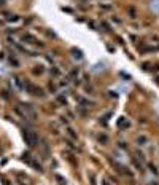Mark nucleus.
Wrapping results in <instances>:
<instances>
[{
  "instance_id": "nucleus-19",
  "label": "nucleus",
  "mask_w": 159,
  "mask_h": 185,
  "mask_svg": "<svg viewBox=\"0 0 159 185\" xmlns=\"http://www.w3.org/2000/svg\"><path fill=\"white\" fill-rule=\"evenodd\" d=\"M143 69H145V70H150V64L145 62V64H143Z\"/></svg>"
},
{
  "instance_id": "nucleus-18",
  "label": "nucleus",
  "mask_w": 159,
  "mask_h": 185,
  "mask_svg": "<svg viewBox=\"0 0 159 185\" xmlns=\"http://www.w3.org/2000/svg\"><path fill=\"white\" fill-rule=\"evenodd\" d=\"M100 6H103V8H105V10H110V8H111V5H107V3H102V5H100Z\"/></svg>"
},
{
  "instance_id": "nucleus-5",
  "label": "nucleus",
  "mask_w": 159,
  "mask_h": 185,
  "mask_svg": "<svg viewBox=\"0 0 159 185\" xmlns=\"http://www.w3.org/2000/svg\"><path fill=\"white\" fill-rule=\"evenodd\" d=\"M97 140H99L100 144H103V145H107V144L110 142V139H108L107 134H99V136H97Z\"/></svg>"
},
{
  "instance_id": "nucleus-9",
  "label": "nucleus",
  "mask_w": 159,
  "mask_h": 185,
  "mask_svg": "<svg viewBox=\"0 0 159 185\" xmlns=\"http://www.w3.org/2000/svg\"><path fill=\"white\" fill-rule=\"evenodd\" d=\"M67 134H69V136H70V137H72V139H75V140H76V139H78V134H76V133H75V131H73V129H72V128H67Z\"/></svg>"
},
{
  "instance_id": "nucleus-13",
  "label": "nucleus",
  "mask_w": 159,
  "mask_h": 185,
  "mask_svg": "<svg viewBox=\"0 0 159 185\" xmlns=\"http://www.w3.org/2000/svg\"><path fill=\"white\" fill-rule=\"evenodd\" d=\"M51 73H53L54 77H56V75H59L60 72H59V69H57V67H53V69H51Z\"/></svg>"
},
{
  "instance_id": "nucleus-6",
  "label": "nucleus",
  "mask_w": 159,
  "mask_h": 185,
  "mask_svg": "<svg viewBox=\"0 0 159 185\" xmlns=\"http://www.w3.org/2000/svg\"><path fill=\"white\" fill-rule=\"evenodd\" d=\"M78 73H80V69H78V67H75V69H72V70L69 72V78H70V80L76 78V77H78Z\"/></svg>"
},
{
  "instance_id": "nucleus-11",
  "label": "nucleus",
  "mask_w": 159,
  "mask_h": 185,
  "mask_svg": "<svg viewBox=\"0 0 159 185\" xmlns=\"http://www.w3.org/2000/svg\"><path fill=\"white\" fill-rule=\"evenodd\" d=\"M10 62H11V64H13V66H15V67H18V66H19L18 59H16V58H13V56H11V58H10Z\"/></svg>"
},
{
  "instance_id": "nucleus-21",
  "label": "nucleus",
  "mask_w": 159,
  "mask_h": 185,
  "mask_svg": "<svg viewBox=\"0 0 159 185\" xmlns=\"http://www.w3.org/2000/svg\"><path fill=\"white\" fill-rule=\"evenodd\" d=\"M102 185H110V184H108L107 180H102Z\"/></svg>"
},
{
  "instance_id": "nucleus-2",
  "label": "nucleus",
  "mask_w": 159,
  "mask_h": 185,
  "mask_svg": "<svg viewBox=\"0 0 159 185\" xmlns=\"http://www.w3.org/2000/svg\"><path fill=\"white\" fill-rule=\"evenodd\" d=\"M22 136H24V140H26V144L29 147H35L37 144H38V136H37L33 131L24 129V131H22Z\"/></svg>"
},
{
  "instance_id": "nucleus-16",
  "label": "nucleus",
  "mask_w": 159,
  "mask_h": 185,
  "mask_svg": "<svg viewBox=\"0 0 159 185\" xmlns=\"http://www.w3.org/2000/svg\"><path fill=\"white\" fill-rule=\"evenodd\" d=\"M56 179L59 180V184H60V185H65V180H64V179H62V177H60V176H56Z\"/></svg>"
},
{
  "instance_id": "nucleus-12",
  "label": "nucleus",
  "mask_w": 159,
  "mask_h": 185,
  "mask_svg": "<svg viewBox=\"0 0 159 185\" xmlns=\"http://www.w3.org/2000/svg\"><path fill=\"white\" fill-rule=\"evenodd\" d=\"M72 53H73V56H75V58L81 59V51H78V50H72Z\"/></svg>"
},
{
  "instance_id": "nucleus-14",
  "label": "nucleus",
  "mask_w": 159,
  "mask_h": 185,
  "mask_svg": "<svg viewBox=\"0 0 159 185\" xmlns=\"http://www.w3.org/2000/svg\"><path fill=\"white\" fill-rule=\"evenodd\" d=\"M57 101H59V102H60V104H64V105H65V104H67L65 97H62V96H59V97H57Z\"/></svg>"
},
{
  "instance_id": "nucleus-7",
  "label": "nucleus",
  "mask_w": 159,
  "mask_h": 185,
  "mask_svg": "<svg viewBox=\"0 0 159 185\" xmlns=\"http://www.w3.org/2000/svg\"><path fill=\"white\" fill-rule=\"evenodd\" d=\"M118 126L119 128H129V121L126 118H119L118 120Z\"/></svg>"
},
{
  "instance_id": "nucleus-1",
  "label": "nucleus",
  "mask_w": 159,
  "mask_h": 185,
  "mask_svg": "<svg viewBox=\"0 0 159 185\" xmlns=\"http://www.w3.org/2000/svg\"><path fill=\"white\" fill-rule=\"evenodd\" d=\"M16 112L22 117V118H27V120H37V112L30 104H24L21 102L18 107H16Z\"/></svg>"
},
{
  "instance_id": "nucleus-10",
  "label": "nucleus",
  "mask_w": 159,
  "mask_h": 185,
  "mask_svg": "<svg viewBox=\"0 0 159 185\" xmlns=\"http://www.w3.org/2000/svg\"><path fill=\"white\" fill-rule=\"evenodd\" d=\"M33 73H35V75H42V73H43V66H35Z\"/></svg>"
},
{
  "instance_id": "nucleus-17",
  "label": "nucleus",
  "mask_w": 159,
  "mask_h": 185,
  "mask_svg": "<svg viewBox=\"0 0 159 185\" xmlns=\"http://www.w3.org/2000/svg\"><path fill=\"white\" fill-rule=\"evenodd\" d=\"M148 168H150V169H151V172L158 174V169H156V168H154V166H153V164H150V166H148Z\"/></svg>"
},
{
  "instance_id": "nucleus-15",
  "label": "nucleus",
  "mask_w": 159,
  "mask_h": 185,
  "mask_svg": "<svg viewBox=\"0 0 159 185\" xmlns=\"http://www.w3.org/2000/svg\"><path fill=\"white\" fill-rule=\"evenodd\" d=\"M129 13H131V18H135V16H137V13H135L134 8H129Z\"/></svg>"
},
{
  "instance_id": "nucleus-20",
  "label": "nucleus",
  "mask_w": 159,
  "mask_h": 185,
  "mask_svg": "<svg viewBox=\"0 0 159 185\" xmlns=\"http://www.w3.org/2000/svg\"><path fill=\"white\" fill-rule=\"evenodd\" d=\"M5 5V0H0V6H3Z\"/></svg>"
},
{
  "instance_id": "nucleus-3",
  "label": "nucleus",
  "mask_w": 159,
  "mask_h": 185,
  "mask_svg": "<svg viewBox=\"0 0 159 185\" xmlns=\"http://www.w3.org/2000/svg\"><path fill=\"white\" fill-rule=\"evenodd\" d=\"M24 89H26L27 93H30L32 96H38V97L45 96V91H43L42 88H38V86L32 85V83H24Z\"/></svg>"
},
{
  "instance_id": "nucleus-8",
  "label": "nucleus",
  "mask_w": 159,
  "mask_h": 185,
  "mask_svg": "<svg viewBox=\"0 0 159 185\" xmlns=\"http://www.w3.org/2000/svg\"><path fill=\"white\" fill-rule=\"evenodd\" d=\"M137 142L140 144V145H147V144H148V137L147 136H138Z\"/></svg>"
},
{
  "instance_id": "nucleus-4",
  "label": "nucleus",
  "mask_w": 159,
  "mask_h": 185,
  "mask_svg": "<svg viewBox=\"0 0 159 185\" xmlns=\"http://www.w3.org/2000/svg\"><path fill=\"white\" fill-rule=\"evenodd\" d=\"M22 42L29 43V45H40L42 46V43L38 42V38H37L35 35H32V34H24V35H22Z\"/></svg>"
}]
</instances>
